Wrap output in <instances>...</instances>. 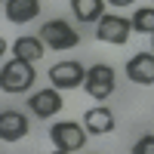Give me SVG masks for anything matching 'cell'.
<instances>
[{
  "label": "cell",
  "instance_id": "cell-7",
  "mask_svg": "<svg viewBox=\"0 0 154 154\" xmlns=\"http://www.w3.org/2000/svg\"><path fill=\"white\" fill-rule=\"evenodd\" d=\"M28 108L37 114V117H53V114H59V111H62V96H59V89H56V86L37 89V93L28 99Z\"/></svg>",
  "mask_w": 154,
  "mask_h": 154
},
{
  "label": "cell",
  "instance_id": "cell-3",
  "mask_svg": "<svg viewBox=\"0 0 154 154\" xmlns=\"http://www.w3.org/2000/svg\"><path fill=\"white\" fill-rule=\"evenodd\" d=\"M49 139H53L56 151H80L86 145V133L80 123L74 120H65V123H56L53 130H49Z\"/></svg>",
  "mask_w": 154,
  "mask_h": 154
},
{
  "label": "cell",
  "instance_id": "cell-2",
  "mask_svg": "<svg viewBox=\"0 0 154 154\" xmlns=\"http://www.w3.org/2000/svg\"><path fill=\"white\" fill-rule=\"evenodd\" d=\"M40 37L46 46L53 49H74L77 43H80V37H77V31L71 28V25L65 19H53V22H43L40 28Z\"/></svg>",
  "mask_w": 154,
  "mask_h": 154
},
{
  "label": "cell",
  "instance_id": "cell-1",
  "mask_svg": "<svg viewBox=\"0 0 154 154\" xmlns=\"http://www.w3.org/2000/svg\"><path fill=\"white\" fill-rule=\"evenodd\" d=\"M34 62H25L19 56H12L9 62H3L0 68V89L3 93H28L34 83Z\"/></svg>",
  "mask_w": 154,
  "mask_h": 154
},
{
  "label": "cell",
  "instance_id": "cell-13",
  "mask_svg": "<svg viewBox=\"0 0 154 154\" xmlns=\"http://www.w3.org/2000/svg\"><path fill=\"white\" fill-rule=\"evenodd\" d=\"M71 9L80 22H99L102 9H105V0H71Z\"/></svg>",
  "mask_w": 154,
  "mask_h": 154
},
{
  "label": "cell",
  "instance_id": "cell-14",
  "mask_svg": "<svg viewBox=\"0 0 154 154\" xmlns=\"http://www.w3.org/2000/svg\"><path fill=\"white\" fill-rule=\"evenodd\" d=\"M130 22H133V31H136V34H154V6L136 9Z\"/></svg>",
  "mask_w": 154,
  "mask_h": 154
},
{
  "label": "cell",
  "instance_id": "cell-9",
  "mask_svg": "<svg viewBox=\"0 0 154 154\" xmlns=\"http://www.w3.org/2000/svg\"><path fill=\"white\" fill-rule=\"evenodd\" d=\"M28 136V120L22 111H3L0 114V139L3 142H19Z\"/></svg>",
  "mask_w": 154,
  "mask_h": 154
},
{
  "label": "cell",
  "instance_id": "cell-6",
  "mask_svg": "<svg viewBox=\"0 0 154 154\" xmlns=\"http://www.w3.org/2000/svg\"><path fill=\"white\" fill-rule=\"evenodd\" d=\"M49 80H53L56 89H74V86H80L86 80V68L80 65V62H59V65L49 68Z\"/></svg>",
  "mask_w": 154,
  "mask_h": 154
},
{
  "label": "cell",
  "instance_id": "cell-11",
  "mask_svg": "<svg viewBox=\"0 0 154 154\" xmlns=\"http://www.w3.org/2000/svg\"><path fill=\"white\" fill-rule=\"evenodd\" d=\"M43 53H46L43 37H16V43H12V56H19L25 62H40Z\"/></svg>",
  "mask_w": 154,
  "mask_h": 154
},
{
  "label": "cell",
  "instance_id": "cell-4",
  "mask_svg": "<svg viewBox=\"0 0 154 154\" xmlns=\"http://www.w3.org/2000/svg\"><path fill=\"white\" fill-rule=\"evenodd\" d=\"M130 31H133V22L123 19V16H102L96 25V37L102 43H126L130 40Z\"/></svg>",
  "mask_w": 154,
  "mask_h": 154
},
{
  "label": "cell",
  "instance_id": "cell-8",
  "mask_svg": "<svg viewBox=\"0 0 154 154\" xmlns=\"http://www.w3.org/2000/svg\"><path fill=\"white\" fill-rule=\"evenodd\" d=\"M126 77L133 83H154V53H136L130 62H126Z\"/></svg>",
  "mask_w": 154,
  "mask_h": 154
},
{
  "label": "cell",
  "instance_id": "cell-17",
  "mask_svg": "<svg viewBox=\"0 0 154 154\" xmlns=\"http://www.w3.org/2000/svg\"><path fill=\"white\" fill-rule=\"evenodd\" d=\"M151 46H154V43H151Z\"/></svg>",
  "mask_w": 154,
  "mask_h": 154
},
{
  "label": "cell",
  "instance_id": "cell-10",
  "mask_svg": "<svg viewBox=\"0 0 154 154\" xmlns=\"http://www.w3.org/2000/svg\"><path fill=\"white\" fill-rule=\"evenodd\" d=\"M3 12L12 25H25L40 12V0H3Z\"/></svg>",
  "mask_w": 154,
  "mask_h": 154
},
{
  "label": "cell",
  "instance_id": "cell-16",
  "mask_svg": "<svg viewBox=\"0 0 154 154\" xmlns=\"http://www.w3.org/2000/svg\"><path fill=\"white\" fill-rule=\"evenodd\" d=\"M108 3H114V6H130L133 0H108Z\"/></svg>",
  "mask_w": 154,
  "mask_h": 154
},
{
  "label": "cell",
  "instance_id": "cell-5",
  "mask_svg": "<svg viewBox=\"0 0 154 154\" xmlns=\"http://www.w3.org/2000/svg\"><path fill=\"white\" fill-rule=\"evenodd\" d=\"M83 86H86V93L93 99H99V102L108 99L114 93V71H111V65H93V68H86Z\"/></svg>",
  "mask_w": 154,
  "mask_h": 154
},
{
  "label": "cell",
  "instance_id": "cell-15",
  "mask_svg": "<svg viewBox=\"0 0 154 154\" xmlns=\"http://www.w3.org/2000/svg\"><path fill=\"white\" fill-rule=\"evenodd\" d=\"M133 154H154V136H142L133 145Z\"/></svg>",
  "mask_w": 154,
  "mask_h": 154
},
{
  "label": "cell",
  "instance_id": "cell-12",
  "mask_svg": "<svg viewBox=\"0 0 154 154\" xmlns=\"http://www.w3.org/2000/svg\"><path fill=\"white\" fill-rule=\"evenodd\" d=\"M83 126H86V133H96V136H105L114 130V114L108 108H89L83 114Z\"/></svg>",
  "mask_w": 154,
  "mask_h": 154
}]
</instances>
